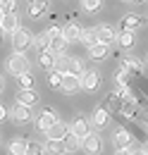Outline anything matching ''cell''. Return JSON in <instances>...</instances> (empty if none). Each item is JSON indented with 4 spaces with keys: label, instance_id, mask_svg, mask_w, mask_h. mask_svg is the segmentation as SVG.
<instances>
[{
    "label": "cell",
    "instance_id": "16",
    "mask_svg": "<svg viewBox=\"0 0 148 155\" xmlns=\"http://www.w3.org/2000/svg\"><path fill=\"white\" fill-rule=\"evenodd\" d=\"M26 150H29V141L26 138H15L7 146V155H26Z\"/></svg>",
    "mask_w": 148,
    "mask_h": 155
},
{
    "label": "cell",
    "instance_id": "12",
    "mask_svg": "<svg viewBox=\"0 0 148 155\" xmlns=\"http://www.w3.org/2000/svg\"><path fill=\"white\" fill-rule=\"evenodd\" d=\"M62 38L67 41V43H79V38H81V29H79L74 21L65 24V26H62Z\"/></svg>",
    "mask_w": 148,
    "mask_h": 155
},
{
    "label": "cell",
    "instance_id": "40",
    "mask_svg": "<svg viewBox=\"0 0 148 155\" xmlns=\"http://www.w3.org/2000/svg\"><path fill=\"white\" fill-rule=\"evenodd\" d=\"M5 15H7V12H5L2 7H0V24H2V19H5Z\"/></svg>",
    "mask_w": 148,
    "mask_h": 155
},
{
    "label": "cell",
    "instance_id": "31",
    "mask_svg": "<svg viewBox=\"0 0 148 155\" xmlns=\"http://www.w3.org/2000/svg\"><path fill=\"white\" fill-rule=\"evenodd\" d=\"M17 81H19V86H22V88H34V74H31V72L19 74Z\"/></svg>",
    "mask_w": 148,
    "mask_h": 155
},
{
    "label": "cell",
    "instance_id": "44",
    "mask_svg": "<svg viewBox=\"0 0 148 155\" xmlns=\"http://www.w3.org/2000/svg\"><path fill=\"white\" fill-rule=\"evenodd\" d=\"M2 86H5V84H2V77H0V91H2Z\"/></svg>",
    "mask_w": 148,
    "mask_h": 155
},
{
    "label": "cell",
    "instance_id": "30",
    "mask_svg": "<svg viewBox=\"0 0 148 155\" xmlns=\"http://www.w3.org/2000/svg\"><path fill=\"white\" fill-rule=\"evenodd\" d=\"M117 96L122 98L124 103H136V96H134V91H131L129 86H119L117 88Z\"/></svg>",
    "mask_w": 148,
    "mask_h": 155
},
{
    "label": "cell",
    "instance_id": "10",
    "mask_svg": "<svg viewBox=\"0 0 148 155\" xmlns=\"http://www.w3.org/2000/svg\"><path fill=\"white\" fill-rule=\"evenodd\" d=\"M81 88V77H74V74H65L62 84H60V91L62 93H74Z\"/></svg>",
    "mask_w": 148,
    "mask_h": 155
},
{
    "label": "cell",
    "instance_id": "7",
    "mask_svg": "<svg viewBox=\"0 0 148 155\" xmlns=\"http://www.w3.org/2000/svg\"><path fill=\"white\" fill-rule=\"evenodd\" d=\"M12 119L17 122V124H31V119H34V115H31V107L29 105H22V103H17L15 107H12Z\"/></svg>",
    "mask_w": 148,
    "mask_h": 155
},
{
    "label": "cell",
    "instance_id": "33",
    "mask_svg": "<svg viewBox=\"0 0 148 155\" xmlns=\"http://www.w3.org/2000/svg\"><path fill=\"white\" fill-rule=\"evenodd\" d=\"M115 79H117V84H119V86H129L131 74L127 72V69H122V67H119V69H117V74H115Z\"/></svg>",
    "mask_w": 148,
    "mask_h": 155
},
{
    "label": "cell",
    "instance_id": "28",
    "mask_svg": "<svg viewBox=\"0 0 148 155\" xmlns=\"http://www.w3.org/2000/svg\"><path fill=\"white\" fill-rule=\"evenodd\" d=\"M117 41H119V45L122 48H134V31H122L119 36H117Z\"/></svg>",
    "mask_w": 148,
    "mask_h": 155
},
{
    "label": "cell",
    "instance_id": "19",
    "mask_svg": "<svg viewBox=\"0 0 148 155\" xmlns=\"http://www.w3.org/2000/svg\"><path fill=\"white\" fill-rule=\"evenodd\" d=\"M141 24H143V19L139 15H124L122 17V31H136Z\"/></svg>",
    "mask_w": 148,
    "mask_h": 155
},
{
    "label": "cell",
    "instance_id": "6",
    "mask_svg": "<svg viewBox=\"0 0 148 155\" xmlns=\"http://www.w3.org/2000/svg\"><path fill=\"white\" fill-rule=\"evenodd\" d=\"M108 124H110V110L103 107V105L96 107L93 115H91V127H93V129H105Z\"/></svg>",
    "mask_w": 148,
    "mask_h": 155
},
{
    "label": "cell",
    "instance_id": "18",
    "mask_svg": "<svg viewBox=\"0 0 148 155\" xmlns=\"http://www.w3.org/2000/svg\"><path fill=\"white\" fill-rule=\"evenodd\" d=\"M48 5H50V0H36V2H29L26 15H29V17H41V15L48 10Z\"/></svg>",
    "mask_w": 148,
    "mask_h": 155
},
{
    "label": "cell",
    "instance_id": "25",
    "mask_svg": "<svg viewBox=\"0 0 148 155\" xmlns=\"http://www.w3.org/2000/svg\"><path fill=\"white\" fill-rule=\"evenodd\" d=\"M79 43H84L86 48L96 45V43H98V31H96V29H86V31H81V38H79Z\"/></svg>",
    "mask_w": 148,
    "mask_h": 155
},
{
    "label": "cell",
    "instance_id": "32",
    "mask_svg": "<svg viewBox=\"0 0 148 155\" xmlns=\"http://www.w3.org/2000/svg\"><path fill=\"white\" fill-rule=\"evenodd\" d=\"M43 153H45V146H43V143L29 141V150H26V155H43Z\"/></svg>",
    "mask_w": 148,
    "mask_h": 155
},
{
    "label": "cell",
    "instance_id": "26",
    "mask_svg": "<svg viewBox=\"0 0 148 155\" xmlns=\"http://www.w3.org/2000/svg\"><path fill=\"white\" fill-rule=\"evenodd\" d=\"M62 72H57V69H48V74H45V84L50 86V88H60V84H62Z\"/></svg>",
    "mask_w": 148,
    "mask_h": 155
},
{
    "label": "cell",
    "instance_id": "8",
    "mask_svg": "<svg viewBox=\"0 0 148 155\" xmlns=\"http://www.w3.org/2000/svg\"><path fill=\"white\" fill-rule=\"evenodd\" d=\"M69 131H72L74 136H79V138L84 141L86 136L91 134V124H89V119H86V117H76L72 124H69Z\"/></svg>",
    "mask_w": 148,
    "mask_h": 155
},
{
    "label": "cell",
    "instance_id": "37",
    "mask_svg": "<svg viewBox=\"0 0 148 155\" xmlns=\"http://www.w3.org/2000/svg\"><path fill=\"white\" fill-rule=\"evenodd\" d=\"M117 155H148L143 148H127V150H117Z\"/></svg>",
    "mask_w": 148,
    "mask_h": 155
},
{
    "label": "cell",
    "instance_id": "36",
    "mask_svg": "<svg viewBox=\"0 0 148 155\" xmlns=\"http://www.w3.org/2000/svg\"><path fill=\"white\" fill-rule=\"evenodd\" d=\"M122 115H127L129 119H134V117H136V103H124V105H122Z\"/></svg>",
    "mask_w": 148,
    "mask_h": 155
},
{
    "label": "cell",
    "instance_id": "4",
    "mask_svg": "<svg viewBox=\"0 0 148 155\" xmlns=\"http://www.w3.org/2000/svg\"><path fill=\"white\" fill-rule=\"evenodd\" d=\"M81 150L86 155H100L103 153V138H100V134H98V131H91V134L81 141Z\"/></svg>",
    "mask_w": 148,
    "mask_h": 155
},
{
    "label": "cell",
    "instance_id": "2",
    "mask_svg": "<svg viewBox=\"0 0 148 155\" xmlns=\"http://www.w3.org/2000/svg\"><path fill=\"white\" fill-rule=\"evenodd\" d=\"M7 72L15 74V77L29 72V58H26L24 53H12V55L7 58Z\"/></svg>",
    "mask_w": 148,
    "mask_h": 155
},
{
    "label": "cell",
    "instance_id": "11",
    "mask_svg": "<svg viewBox=\"0 0 148 155\" xmlns=\"http://www.w3.org/2000/svg\"><path fill=\"white\" fill-rule=\"evenodd\" d=\"M122 69H127L134 77H141V74H143V62L139 58H124L122 60Z\"/></svg>",
    "mask_w": 148,
    "mask_h": 155
},
{
    "label": "cell",
    "instance_id": "42",
    "mask_svg": "<svg viewBox=\"0 0 148 155\" xmlns=\"http://www.w3.org/2000/svg\"><path fill=\"white\" fill-rule=\"evenodd\" d=\"M131 5H141V2H143V0H129Z\"/></svg>",
    "mask_w": 148,
    "mask_h": 155
},
{
    "label": "cell",
    "instance_id": "14",
    "mask_svg": "<svg viewBox=\"0 0 148 155\" xmlns=\"http://www.w3.org/2000/svg\"><path fill=\"white\" fill-rule=\"evenodd\" d=\"M38 100H41V96H38L34 88H22L17 96V103H22V105H29V107H34Z\"/></svg>",
    "mask_w": 148,
    "mask_h": 155
},
{
    "label": "cell",
    "instance_id": "35",
    "mask_svg": "<svg viewBox=\"0 0 148 155\" xmlns=\"http://www.w3.org/2000/svg\"><path fill=\"white\" fill-rule=\"evenodd\" d=\"M17 5H19V0H0V7L5 12H17Z\"/></svg>",
    "mask_w": 148,
    "mask_h": 155
},
{
    "label": "cell",
    "instance_id": "34",
    "mask_svg": "<svg viewBox=\"0 0 148 155\" xmlns=\"http://www.w3.org/2000/svg\"><path fill=\"white\" fill-rule=\"evenodd\" d=\"M100 5H103V0H81V7H84L86 12H96V10H100Z\"/></svg>",
    "mask_w": 148,
    "mask_h": 155
},
{
    "label": "cell",
    "instance_id": "38",
    "mask_svg": "<svg viewBox=\"0 0 148 155\" xmlns=\"http://www.w3.org/2000/svg\"><path fill=\"white\" fill-rule=\"evenodd\" d=\"M45 34L53 41V38H60V36H62V29H60V26H50V29H45Z\"/></svg>",
    "mask_w": 148,
    "mask_h": 155
},
{
    "label": "cell",
    "instance_id": "5",
    "mask_svg": "<svg viewBox=\"0 0 148 155\" xmlns=\"http://www.w3.org/2000/svg\"><path fill=\"white\" fill-rule=\"evenodd\" d=\"M112 146H115V150H127L134 146V134L127 131V129H117V134L112 136Z\"/></svg>",
    "mask_w": 148,
    "mask_h": 155
},
{
    "label": "cell",
    "instance_id": "22",
    "mask_svg": "<svg viewBox=\"0 0 148 155\" xmlns=\"http://www.w3.org/2000/svg\"><path fill=\"white\" fill-rule=\"evenodd\" d=\"M96 31H98V41H103V43H112V41H117L115 29H112V26H108V24H100Z\"/></svg>",
    "mask_w": 148,
    "mask_h": 155
},
{
    "label": "cell",
    "instance_id": "13",
    "mask_svg": "<svg viewBox=\"0 0 148 155\" xmlns=\"http://www.w3.org/2000/svg\"><path fill=\"white\" fill-rule=\"evenodd\" d=\"M45 150L50 155H69L67 146H65V138H48L45 141Z\"/></svg>",
    "mask_w": 148,
    "mask_h": 155
},
{
    "label": "cell",
    "instance_id": "45",
    "mask_svg": "<svg viewBox=\"0 0 148 155\" xmlns=\"http://www.w3.org/2000/svg\"><path fill=\"white\" fill-rule=\"evenodd\" d=\"M29 2H36V0H29Z\"/></svg>",
    "mask_w": 148,
    "mask_h": 155
},
{
    "label": "cell",
    "instance_id": "39",
    "mask_svg": "<svg viewBox=\"0 0 148 155\" xmlns=\"http://www.w3.org/2000/svg\"><path fill=\"white\" fill-rule=\"evenodd\" d=\"M5 117H7V107H5V105H0V122H2Z\"/></svg>",
    "mask_w": 148,
    "mask_h": 155
},
{
    "label": "cell",
    "instance_id": "20",
    "mask_svg": "<svg viewBox=\"0 0 148 155\" xmlns=\"http://www.w3.org/2000/svg\"><path fill=\"white\" fill-rule=\"evenodd\" d=\"M67 134H69V127H67L65 122H60V119H57L55 124L48 129V134H45V136H48V138H65Z\"/></svg>",
    "mask_w": 148,
    "mask_h": 155
},
{
    "label": "cell",
    "instance_id": "24",
    "mask_svg": "<svg viewBox=\"0 0 148 155\" xmlns=\"http://www.w3.org/2000/svg\"><path fill=\"white\" fill-rule=\"evenodd\" d=\"M65 146H67V153L72 155V153H76V150H81V138L69 131V134L65 136Z\"/></svg>",
    "mask_w": 148,
    "mask_h": 155
},
{
    "label": "cell",
    "instance_id": "15",
    "mask_svg": "<svg viewBox=\"0 0 148 155\" xmlns=\"http://www.w3.org/2000/svg\"><path fill=\"white\" fill-rule=\"evenodd\" d=\"M55 60H57V55L50 48H45V50H41V55H38V64L48 72V69H55Z\"/></svg>",
    "mask_w": 148,
    "mask_h": 155
},
{
    "label": "cell",
    "instance_id": "21",
    "mask_svg": "<svg viewBox=\"0 0 148 155\" xmlns=\"http://www.w3.org/2000/svg\"><path fill=\"white\" fill-rule=\"evenodd\" d=\"M0 26H2V29H5L7 34H15V31L19 29V17H17V12H7Z\"/></svg>",
    "mask_w": 148,
    "mask_h": 155
},
{
    "label": "cell",
    "instance_id": "27",
    "mask_svg": "<svg viewBox=\"0 0 148 155\" xmlns=\"http://www.w3.org/2000/svg\"><path fill=\"white\" fill-rule=\"evenodd\" d=\"M67 45H69V43H67V41H65L62 36H60V38H53V41H50V45H48V48H50V50H53L55 55H62Z\"/></svg>",
    "mask_w": 148,
    "mask_h": 155
},
{
    "label": "cell",
    "instance_id": "29",
    "mask_svg": "<svg viewBox=\"0 0 148 155\" xmlns=\"http://www.w3.org/2000/svg\"><path fill=\"white\" fill-rule=\"evenodd\" d=\"M34 45H36L38 50H45V48L50 45V36H48L45 31H41L38 36H34Z\"/></svg>",
    "mask_w": 148,
    "mask_h": 155
},
{
    "label": "cell",
    "instance_id": "17",
    "mask_svg": "<svg viewBox=\"0 0 148 155\" xmlns=\"http://www.w3.org/2000/svg\"><path fill=\"white\" fill-rule=\"evenodd\" d=\"M108 53H110V43H103V41H98L96 45H91V48H89V55H91L93 60L108 58Z\"/></svg>",
    "mask_w": 148,
    "mask_h": 155
},
{
    "label": "cell",
    "instance_id": "1",
    "mask_svg": "<svg viewBox=\"0 0 148 155\" xmlns=\"http://www.w3.org/2000/svg\"><path fill=\"white\" fill-rule=\"evenodd\" d=\"M10 36H12V50H15V53H26V50L34 45V36H31L26 29H22V26H19L15 34H10Z\"/></svg>",
    "mask_w": 148,
    "mask_h": 155
},
{
    "label": "cell",
    "instance_id": "3",
    "mask_svg": "<svg viewBox=\"0 0 148 155\" xmlns=\"http://www.w3.org/2000/svg\"><path fill=\"white\" fill-rule=\"evenodd\" d=\"M55 122H57V112L53 107H43V110L36 115V129L43 131V134H48V129H50Z\"/></svg>",
    "mask_w": 148,
    "mask_h": 155
},
{
    "label": "cell",
    "instance_id": "41",
    "mask_svg": "<svg viewBox=\"0 0 148 155\" xmlns=\"http://www.w3.org/2000/svg\"><path fill=\"white\" fill-rule=\"evenodd\" d=\"M5 34H7V31H5L2 26H0V43H2V38H5Z\"/></svg>",
    "mask_w": 148,
    "mask_h": 155
},
{
    "label": "cell",
    "instance_id": "43",
    "mask_svg": "<svg viewBox=\"0 0 148 155\" xmlns=\"http://www.w3.org/2000/svg\"><path fill=\"white\" fill-rule=\"evenodd\" d=\"M143 150H146V153H148V138H146V143H143Z\"/></svg>",
    "mask_w": 148,
    "mask_h": 155
},
{
    "label": "cell",
    "instance_id": "23",
    "mask_svg": "<svg viewBox=\"0 0 148 155\" xmlns=\"http://www.w3.org/2000/svg\"><path fill=\"white\" fill-rule=\"evenodd\" d=\"M86 69H84V62L81 58H67V74H74V77H81Z\"/></svg>",
    "mask_w": 148,
    "mask_h": 155
},
{
    "label": "cell",
    "instance_id": "9",
    "mask_svg": "<svg viewBox=\"0 0 148 155\" xmlns=\"http://www.w3.org/2000/svg\"><path fill=\"white\" fill-rule=\"evenodd\" d=\"M98 86H100V74L96 69H86L81 74V88L84 91H96Z\"/></svg>",
    "mask_w": 148,
    "mask_h": 155
}]
</instances>
